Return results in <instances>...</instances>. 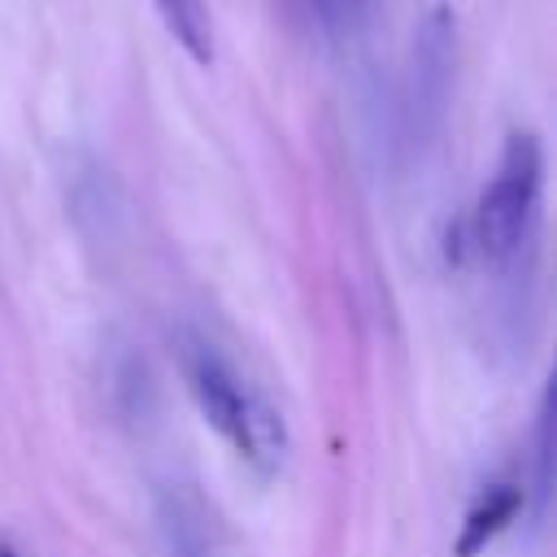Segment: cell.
<instances>
[{
	"mask_svg": "<svg viewBox=\"0 0 557 557\" xmlns=\"http://www.w3.org/2000/svg\"><path fill=\"white\" fill-rule=\"evenodd\" d=\"M178 361H183V379H187V392L200 418L226 440V448L252 474L261 479L278 474L287 457V422L265 400V392L248 383L239 366L196 331L178 339Z\"/></svg>",
	"mask_w": 557,
	"mask_h": 557,
	"instance_id": "1",
	"label": "cell"
},
{
	"mask_svg": "<svg viewBox=\"0 0 557 557\" xmlns=\"http://www.w3.org/2000/svg\"><path fill=\"white\" fill-rule=\"evenodd\" d=\"M540 196H544V148L531 131H513L474 209L448 235V257L479 265H509L531 244Z\"/></svg>",
	"mask_w": 557,
	"mask_h": 557,
	"instance_id": "2",
	"label": "cell"
},
{
	"mask_svg": "<svg viewBox=\"0 0 557 557\" xmlns=\"http://www.w3.org/2000/svg\"><path fill=\"white\" fill-rule=\"evenodd\" d=\"M457 70V22L448 4H431L413 30L409 78H405V126L418 144H426L448 113Z\"/></svg>",
	"mask_w": 557,
	"mask_h": 557,
	"instance_id": "3",
	"label": "cell"
},
{
	"mask_svg": "<svg viewBox=\"0 0 557 557\" xmlns=\"http://www.w3.org/2000/svg\"><path fill=\"white\" fill-rule=\"evenodd\" d=\"M157 527L170 557H213V518L191 483H165L157 492Z\"/></svg>",
	"mask_w": 557,
	"mask_h": 557,
	"instance_id": "4",
	"label": "cell"
},
{
	"mask_svg": "<svg viewBox=\"0 0 557 557\" xmlns=\"http://www.w3.org/2000/svg\"><path fill=\"white\" fill-rule=\"evenodd\" d=\"M527 509V487L518 483H492L474 496V505L466 509L461 518V531L453 540V553L457 557H479L500 531H509L518 522V513Z\"/></svg>",
	"mask_w": 557,
	"mask_h": 557,
	"instance_id": "5",
	"label": "cell"
},
{
	"mask_svg": "<svg viewBox=\"0 0 557 557\" xmlns=\"http://www.w3.org/2000/svg\"><path fill=\"white\" fill-rule=\"evenodd\" d=\"M165 30L183 44V52L200 65L213 61V26H209V9L205 0H157Z\"/></svg>",
	"mask_w": 557,
	"mask_h": 557,
	"instance_id": "6",
	"label": "cell"
},
{
	"mask_svg": "<svg viewBox=\"0 0 557 557\" xmlns=\"http://www.w3.org/2000/svg\"><path fill=\"white\" fill-rule=\"evenodd\" d=\"M553 492V392L540 400V426H535V509L544 513Z\"/></svg>",
	"mask_w": 557,
	"mask_h": 557,
	"instance_id": "7",
	"label": "cell"
},
{
	"mask_svg": "<svg viewBox=\"0 0 557 557\" xmlns=\"http://www.w3.org/2000/svg\"><path fill=\"white\" fill-rule=\"evenodd\" d=\"M370 4H374V0H300V9L309 13V22H313L318 30H326V35L352 30V26L366 17Z\"/></svg>",
	"mask_w": 557,
	"mask_h": 557,
	"instance_id": "8",
	"label": "cell"
},
{
	"mask_svg": "<svg viewBox=\"0 0 557 557\" xmlns=\"http://www.w3.org/2000/svg\"><path fill=\"white\" fill-rule=\"evenodd\" d=\"M0 557H17V553H13V548H0Z\"/></svg>",
	"mask_w": 557,
	"mask_h": 557,
	"instance_id": "9",
	"label": "cell"
}]
</instances>
